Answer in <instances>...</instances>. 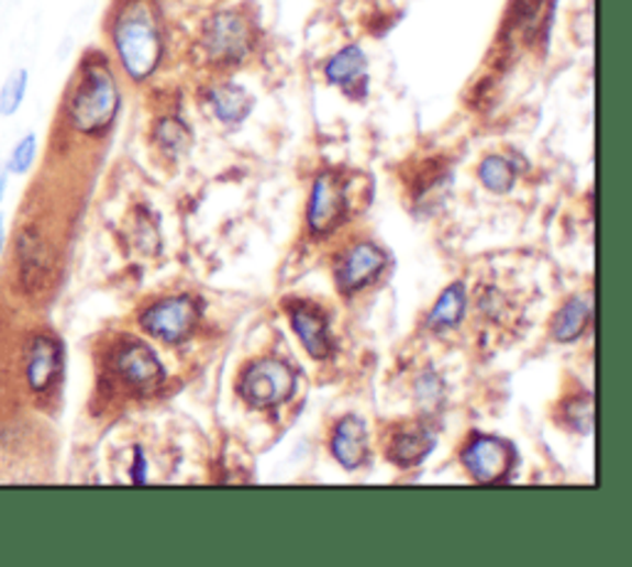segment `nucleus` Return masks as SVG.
<instances>
[{
    "label": "nucleus",
    "instance_id": "nucleus-1",
    "mask_svg": "<svg viewBox=\"0 0 632 567\" xmlns=\"http://www.w3.org/2000/svg\"><path fill=\"white\" fill-rule=\"evenodd\" d=\"M122 111V87L104 53H87L79 63L73 85L67 87L63 114L67 129L95 138L107 134Z\"/></svg>",
    "mask_w": 632,
    "mask_h": 567
},
{
    "label": "nucleus",
    "instance_id": "nucleus-2",
    "mask_svg": "<svg viewBox=\"0 0 632 567\" xmlns=\"http://www.w3.org/2000/svg\"><path fill=\"white\" fill-rule=\"evenodd\" d=\"M109 40L122 73L132 82H146L164 59V25L154 0H119Z\"/></svg>",
    "mask_w": 632,
    "mask_h": 567
},
{
    "label": "nucleus",
    "instance_id": "nucleus-3",
    "mask_svg": "<svg viewBox=\"0 0 632 567\" xmlns=\"http://www.w3.org/2000/svg\"><path fill=\"white\" fill-rule=\"evenodd\" d=\"M198 45L208 63L218 67L237 65L253 53V23H250L247 15L240 13V10H215V13H210L203 20V25H200Z\"/></svg>",
    "mask_w": 632,
    "mask_h": 567
},
{
    "label": "nucleus",
    "instance_id": "nucleus-4",
    "mask_svg": "<svg viewBox=\"0 0 632 567\" xmlns=\"http://www.w3.org/2000/svg\"><path fill=\"white\" fill-rule=\"evenodd\" d=\"M295 392V373L282 360H257L245 370L240 380V394L253 408H275L292 398Z\"/></svg>",
    "mask_w": 632,
    "mask_h": 567
},
{
    "label": "nucleus",
    "instance_id": "nucleus-5",
    "mask_svg": "<svg viewBox=\"0 0 632 567\" xmlns=\"http://www.w3.org/2000/svg\"><path fill=\"white\" fill-rule=\"evenodd\" d=\"M65 368V353L53 333H35L25 348V382L33 394H47L57 388Z\"/></svg>",
    "mask_w": 632,
    "mask_h": 567
},
{
    "label": "nucleus",
    "instance_id": "nucleus-6",
    "mask_svg": "<svg viewBox=\"0 0 632 567\" xmlns=\"http://www.w3.org/2000/svg\"><path fill=\"white\" fill-rule=\"evenodd\" d=\"M196 319L198 309L193 301L188 297H170L142 313V329L166 343H178L193 333Z\"/></svg>",
    "mask_w": 632,
    "mask_h": 567
},
{
    "label": "nucleus",
    "instance_id": "nucleus-7",
    "mask_svg": "<svg viewBox=\"0 0 632 567\" xmlns=\"http://www.w3.org/2000/svg\"><path fill=\"white\" fill-rule=\"evenodd\" d=\"M346 218V192L344 186L339 184L334 174H321L314 180L312 198H309L307 220L309 227L317 235H326V232L341 225V220Z\"/></svg>",
    "mask_w": 632,
    "mask_h": 567
},
{
    "label": "nucleus",
    "instance_id": "nucleus-8",
    "mask_svg": "<svg viewBox=\"0 0 632 567\" xmlns=\"http://www.w3.org/2000/svg\"><path fill=\"white\" fill-rule=\"evenodd\" d=\"M463 462L467 471L475 476L479 483L501 481L511 471L514 464V452L507 442L495 437H475L463 452Z\"/></svg>",
    "mask_w": 632,
    "mask_h": 567
},
{
    "label": "nucleus",
    "instance_id": "nucleus-9",
    "mask_svg": "<svg viewBox=\"0 0 632 567\" xmlns=\"http://www.w3.org/2000/svg\"><path fill=\"white\" fill-rule=\"evenodd\" d=\"M18 279L27 291L45 287L49 277V247L35 227H20L15 237Z\"/></svg>",
    "mask_w": 632,
    "mask_h": 567
},
{
    "label": "nucleus",
    "instance_id": "nucleus-10",
    "mask_svg": "<svg viewBox=\"0 0 632 567\" xmlns=\"http://www.w3.org/2000/svg\"><path fill=\"white\" fill-rule=\"evenodd\" d=\"M114 368L119 378L138 390H152L164 378V368H160L158 358L152 348L142 346V343H126V346L119 348Z\"/></svg>",
    "mask_w": 632,
    "mask_h": 567
},
{
    "label": "nucleus",
    "instance_id": "nucleus-11",
    "mask_svg": "<svg viewBox=\"0 0 632 567\" xmlns=\"http://www.w3.org/2000/svg\"><path fill=\"white\" fill-rule=\"evenodd\" d=\"M386 267V255L376 245H356L354 249H348V255L341 259V265L336 269V281L339 287L346 293L364 289L366 284L374 281L380 269Z\"/></svg>",
    "mask_w": 632,
    "mask_h": 567
},
{
    "label": "nucleus",
    "instance_id": "nucleus-12",
    "mask_svg": "<svg viewBox=\"0 0 632 567\" xmlns=\"http://www.w3.org/2000/svg\"><path fill=\"white\" fill-rule=\"evenodd\" d=\"M331 452L344 469H358L366 462L368 437L364 422L356 418H344L336 424L334 440H331Z\"/></svg>",
    "mask_w": 632,
    "mask_h": 567
},
{
    "label": "nucleus",
    "instance_id": "nucleus-13",
    "mask_svg": "<svg viewBox=\"0 0 632 567\" xmlns=\"http://www.w3.org/2000/svg\"><path fill=\"white\" fill-rule=\"evenodd\" d=\"M366 75H368V59L358 45H346L344 49H339L324 67L326 82L341 89H354L356 85H366Z\"/></svg>",
    "mask_w": 632,
    "mask_h": 567
},
{
    "label": "nucleus",
    "instance_id": "nucleus-14",
    "mask_svg": "<svg viewBox=\"0 0 632 567\" xmlns=\"http://www.w3.org/2000/svg\"><path fill=\"white\" fill-rule=\"evenodd\" d=\"M208 107L223 124H240L253 111V97L245 87L223 82L208 92Z\"/></svg>",
    "mask_w": 632,
    "mask_h": 567
},
{
    "label": "nucleus",
    "instance_id": "nucleus-15",
    "mask_svg": "<svg viewBox=\"0 0 632 567\" xmlns=\"http://www.w3.org/2000/svg\"><path fill=\"white\" fill-rule=\"evenodd\" d=\"M292 326L297 331L299 341L304 343V348L309 351L312 358H326L331 353L329 333H326V321L314 313V309H295L292 311Z\"/></svg>",
    "mask_w": 632,
    "mask_h": 567
},
{
    "label": "nucleus",
    "instance_id": "nucleus-16",
    "mask_svg": "<svg viewBox=\"0 0 632 567\" xmlns=\"http://www.w3.org/2000/svg\"><path fill=\"white\" fill-rule=\"evenodd\" d=\"M590 316H594V301L590 297H576L566 301L561 311L556 313L554 323H551V331H554V338L561 343H568L578 338L580 333L586 331Z\"/></svg>",
    "mask_w": 632,
    "mask_h": 567
},
{
    "label": "nucleus",
    "instance_id": "nucleus-17",
    "mask_svg": "<svg viewBox=\"0 0 632 567\" xmlns=\"http://www.w3.org/2000/svg\"><path fill=\"white\" fill-rule=\"evenodd\" d=\"M435 437L425 427H408L400 430L393 442H390V459L400 467H413V464L423 462L430 449H433Z\"/></svg>",
    "mask_w": 632,
    "mask_h": 567
},
{
    "label": "nucleus",
    "instance_id": "nucleus-18",
    "mask_svg": "<svg viewBox=\"0 0 632 567\" xmlns=\"http://www.w3.org/2000/svg\"><path fill=\"white\" fill-rule=\"evenodd\" d=\"M154 134H156L158 148L170 158L188 154L190 144H193V134H190L186 121H180L178 116H160L156 121Z\"/></svg>",
    "mask_w": 632,
    "mask_h": 567
},
{
    "label": "nucleus",
    "instance_id": "nucleus-19",
    "mask_svg": "<svg viewBox=\"0 0 632 567\" xmlns=\"http://www.w3.org/2000/svg\"><path fill=\"white\" fill-rule=\"evenodd\" d=\"M465 307H467L465 287H463V284H453V287H450L443 293V297H440V301L435 303V309H433V313H430V319H428V326L430 329H450V326H455V323L463 319Z\"/></svg>",
    "mask_w": 632,
    "mask_h": 567
},
{
    "label": "nucleus",
    "instance_id": "nucleus-20",
    "mask_svg": "<svg viewBox=\"0 0 632 567\" xmlns=\"http://www.w3.org/2000/svg\"><path fill=\"white\" fill-rule=\"evenodd\" d=\"M481 186L491 192H509L517 184V168L505 156H487L477 168Z\"/></svg>",
    "mask_w": 632,
    "mask_h": 567
},
{
    "label": "nucleus",
    "instance_id": "nucleus-21",
    "mask_svg": "<svg viewBox=\"0 0 632 567\" xmlns=\"http://www.w3.org/2000/svg\"><path fill=\"white\" fill-rule=\"evenodd\" d=\"M27 87H30L27 69L25 67L10 69L8 77L3 79V85H0V116L10 119L18 114L20 107L25 104Z\"/></svg>",
    "mask_w": 632,
    "mask_h": 567
},
{
    "label": "nucleus",
    "instance_id": "nucleus-22",
    "mask_svg": "<svg viewBox=\"0 0 632 567\" xmlns=\"http://www.w3.org/2000/svg\"><path fill=\"white\" fill-rule=\"evenodd\" d=\"M37 148H40V141L33 131H27V134L20 136L5 158V174L15 176V178L27 176L37 160Z\"/></svg>",
    "mask_w": 632,
    "mask_h": 567
},
{
    "label": "nucleus",
    "instance_id": "nucleus-23",
    "mask_svg": "<svg viewBox=\"0 0 632 567\" xmlns=\"http://www.w3.org/2000/svg\"><path fill=\"white\" fill-rule=\"evenodd\" d=\"M568 420L570 424L578 432H590V427H594V402H590L588 398H576V400H570L568 404Z\"/></svg>",
    "mask_w": 632,
    "mask_h": 567
},
{
    "label": "nucleus",
    "instance_id": "nucleus-24",
    "mask_svg": "<svg viewBox=\"0 0 632 567\" xmlns=\"http://www.w3.org/2000/svg\"><path fill=\"white\" fill-rule=\"evenodd\" d=\"M134 476H132V481L134 483H144L146 481V459H144V452L142 449H136L134 454Z\"/></svg>",
    "mask_w": 632,
    "mask_h": 567
},
{
    "label": "nucleus",
    "instance_id": "nucleus-25",
    "mask_svg": "<svg viewBox=\"0 0 632 567\" xmlns=\"http://www.w3.org/2000/svg\"><path fill=\"white\" fill-rule=\"evenodd\" d=\"M5 245H8V227H5V218L0 215V257H3Z\"/></svg>",
    "mask_w": 632,
    "mask_h": 567
},
{
    "label": "nucleus",
    "instance_id": "nucleus-26",
    "mask_svg": "<svg viewBox=\"0 0 632 567\" xmlns=\"http://www.w3.org/2000/svg\"><path fill=\"white\" fill-rule=\"evenodd\" d=\"M8 184H10V176L5 174V168H3V170H0V205H3V200H5Z\"/></svg>",
    "mask_w": 632,
    "mask_h": 567
}]
</instances>
